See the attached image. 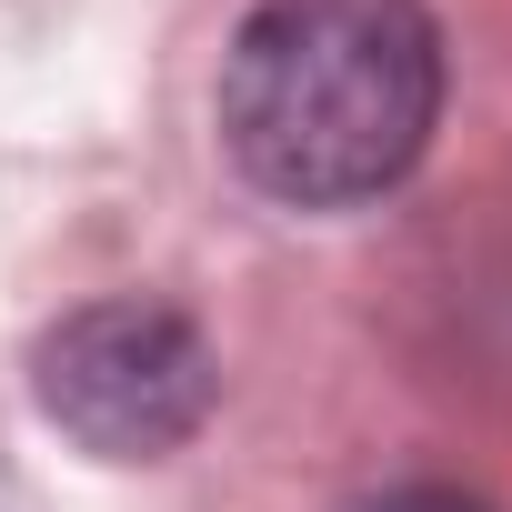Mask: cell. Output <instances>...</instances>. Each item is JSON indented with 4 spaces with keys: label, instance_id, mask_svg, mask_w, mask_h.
I'll return each instance as SVG.
<instances>
[{
    "label": "cell",
    "instance_id": "1",
    "mask_svg": "<svg viewBox=\"0 0 512 512\" xmlns=\"http://www.w3.org/2000/svg\"><path fill=\"white\" fill-rule=\"evenodd\" d=\"M442 121V31L422 0H262L221 61V141L251 191L352 211L392 191Z\"/></svg>",
    "mask_w": 512,
    "mask_h": 512
},
{
    "label": "cell",
    "instance_id": "4",
    "mask_svg": "<svg viewBox=\"0 0 512 512\" xmlns=\"http://www.w3.org/2000/svg\"><path fill=\"white\" fill-rule=\"evenodd\" d=\"M0 512H21V482H11V462H0Z\"/></svg>",
    "mask_w": 512,
    "mask_h": 512
},
{
    "label": "cell",
    "instance_id": "3",
    "mask_svg": "<svg viewBox=\"0 0 512 512\" xmlns=\"http://www.w3.org/2000/svg\"><path fill=\"white\" fill-rule=\"evenodd\" d=\"M362 512H492V502L462 492V482H402V492H382V502H362Z\"/></svg>",
    "mask_w": 512,
    "mask_h": 512
},
{
    "label": "cell",
    "instance_id": "2",
    "mask_svg": "<svg viewBox=\"0 0 512 512\" xmlns=\"http://www.w3.org/2000/svg\"><path fill=\"white\" fill-rule=\"evenodd\" d=\"M31 392L41 412L101 452V462H161L181 452L211 402H221V352L201 342L191 312L151 302V292H111V302H81L41 332L31 352Z\"/></svg>",
    "mask_w": 512,
    "mask_h": 512
}]
</instances>
